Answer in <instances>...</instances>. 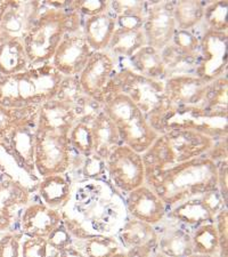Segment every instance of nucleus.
<instances>
[{"label": "nucleus", "mask_w": 228, "mask_h": 257, "mask_svg": "<svg viewBox=\"0 0 228 257\" xmlns=\"http://www.w3.org/2000/svg\"><path fill=\"white\" fill-rule=\"evenodd\" d=\"M61 214L88 234L115 235L128 218L124 198L109 180L73 183L71 199Z\"/></svg>", "instance_id": "nucleus-1"}, {"label": "nucleus", "mask_w": 228, "mask_h": 257, "mask_svg": "<svg viewBox=\"0 0 228 257\" xmlns=\"http://www.w3.org/2000/svg\"><path fill=\"white\" fill-rule=\"evenodd\" d=\"M145 184L165 206L172 207L217 189V164L204 156L197 157L162 171L145 172Z\"/></svg>", "instance_id": "nucleus-2"}, {"label": "nucleus", "mask_w": 228, "mask_h": 257, "mask_svg": "<svg viewBox=\"0 0 228 257\" xmlns=\"http://www.w3.org/2000/svg\"><path fill=\"white\" fill-rule=\"evenodd\" d=\"M63 78L52 63L10 76L0 74V104L11 109L40 106L56 96Z\"/></svg>", "instance_id": "nucleus-3"}, {"label": "nucleus", "mask_w": 228, "mask_h": 257, "mask_svg": "<svg viewBox=\"0 0 228 257\" xmlns=\"http://www.w3.org/2000/svg\"><path fill=\"white\" fill-rule=\"evenodd\" d=\"M84 20L76 12L46 5L35 26L23 39L31 68L51 63L63 37L66 33L82 31Z\"/></svg>", "instance_id": "nucleus-4"}, {"label": "nucleus", "mask_w": 228, "mask_h": 257, "mask_svg": "<svg viewBox=\"0 0 228 257\" xmlns=\"http://www.w3.org/2000/svg\"><path fill=\"white\" fill-rule=\"evenodd\" d=\"M213 142V139L193 131L172 130L160 134L142 153L145 172L162 171L204 156Z\"/></svg>", "instance_id": "nucleus-5"}, {"label": "nucleus", "mask_w": 228, "mask_h": 257, "mask_svg": "<svg viewBox=\"0 0 228 257\" xmlns=\"http://www.w3.org/2000/svg\"><path fill=\"white\" fill-rule=\"evenodd\" d=\"M101 109L119 133L121 143L142 155L159 134L151 127L142 111L126 95L109 85Z\"/></svg>", "instance_id": "nucleus-6"}, {"label": "nucleus", "mask_w": 228, "mask_h": 257, "mask_svg": "<svg viewBox=\"0 0 228 257\" xmlns=\"http://www.w3.org/2000/svg\"><path fill=\"white\" fill-rule=\"evenodd\" d=\"M157 134L172 130L193 131L213 140L227 138V111L203 105L170 106L151 123Z\"/></svg>", "instance_id": "nucleus-7"}, {"label": "nucleus", "mask_w": 228, "mask_h": 257, "mask_svg": "<svg viewBox=\"0 0 228 257\" xmlns=\"http://www.w3.org/2000/svg\"><path fill=\"white\" fill-rule=\"evenodd\" d=\"M110 85L130 99L142 111L147 121H154L168 109L164 81L153 80L122 65L117 69Z\"/></svg>", "instance_id": "nucleus-8"}, {"label": "nucleus", "mask_w": 228, "mask_h": 257, "mask_svg": "<svg viewBox=\"0 0 228 257\" xmlns=\"http://www.w3.org/2000/svg\"><path fill=\"white\" fill-rule=\"evenodd\" d=\"M71 157L69 135L37 127L35 167L40 178L53 174H65L70 168Z\"/></svg>", "instance_id": "nucleus-9"}, {"label": "nucleus", "mask_w": 228, "mask_h": 257, "mask_svg": "<svg viewBox=\"0 0 228 257\" xmlns=\"http://www.w3.org/2000/svg\"><path fill=\"white\" fill-rule=\"evenodd\" d=\"M111 184L120 193L127 194L145 184V166L142 155L121 144L106 160Z\"/></svg>", "instance_id": "nucleus-10"}, {"label": "nucleus", "mask_w": 228, "mask_h": 257, "mask_svg": "<svg viewBox=\"0 0 228 257\" xmlns=\"http://www.w3.org/2000/svg\"><path fill=\"white\" fill-rule=\"evenodd\" d=\"M228 32H215L205 29L200 37V55L194 76L206 84L227 73Z\"/></svg>", "instance_id": "nucleus-11"}, {"label": "nucleus", "mask_w": 228, "mask_h": 257, "mask_svg": "<svg viewBox=\"0 0 228 257\" xmlns=\"http://www.w3.org/2000/svg\"><path fill=\"white\" fill-rule=\"evenodd\" d=\"M45 6L44 2L38 0H7L6 8L0 21L2 41H23L28 32L35 26Z\"/></svg>", "instance_id": "nucleus-12"}, {"label": "nucleus", "mask_w": 228, "mask_h": 257, "mask_svg": "<svg viewBox=\"0 0 228 257\" xmlns=\"http://www.w3.org/2000/svg\"><path fill=\"white\" fill-rule=\"evenodd\" d=\"M117 69V61L109 53L105 51L93 53L84 70L78 76L82 90L91 101L102 105L107 87Z\"/></svg>", "instance_id": "nucleus-13"}, {"label": "nucleus", "mask_w": 228, "mask_h": 257, "mask_svg": "<svg viewBox=\"0 0 228 257\" xmlns=\"http://www.w3.org/2000/svg\"><path fill=\"white\" fill-rule=\"evenodd\" d=\"M93 53L82 31L66 33L51 63L63 77H78Z\"/></svg>", "instance_id": "nucleus-14"}, {"label": "nucleus", "mask_w": 228, "mask_h": 257, "mask_svg": "<svg viewBox=\"0 0 228 257\" xmlns=\"http://www.w3.org/2000/svg\"><path fill=\"white\" fill-rule=\"evenodd\" d=\"M176 29L173 2H148L143 26L147 46L161 52L171 43Z\"/></svg>", "instance_id": "nucleus-15"}, {"label": "nucleus", "mask_w": 228, "mask_h": 257, "mask_svg": "<svg viewBox=\"0 0 228 257\" xmlns=\"http://www.w3.org/2000/svg\"><path fill=\"white\" fill-rule=\"evenodd\" d=\"M31 200V190L0 173V232L12 229Z\"/></svg>", "instance_id": "nucleus-16"}, {"label": "nucleus", "mask_w": 228, "mask_h": 257, "mask_svg": "<svg viewBox=\"0 0 228 257\" xmlns=\"http://www.w3.org/2000/svg\"><path fill=\"white\" fill-rule=\"evenodd\" d=\"M124 205L127 214L131 218L153 226L160 224L167 214V206L147 184H143L127 193Z\"/></svg>", "instance_id": "nucleus-17"}, {"label": "nucleus", "mask_w": 228, "mask_h": 257, "mask_svg": "<svg viewBox=\"0 0 228 257\" xmlns=\"http://www.w3.org/2000/svg\"><path fill=\"white\" fill-rule=\"evenodd\" d=\"M61 223L60 210L49 208L40 200H31L21 213L19 232L29 238H47Z\"/></svg>", "instance_id": "nucleus-18"}, {"label": "nucleus", "mask_w": 228, "mask_h": 257, "mask_svg": "<svg viewBox=\"0 0 228 257\" xmlns=\"http://www.w3.org/2000/svg\"><path fill=\"white\" fill-rule=\"evenodd\" d=\"M37 119L38 117L21 122L3 140L21 167L32 177L40 178L35 167Z\"/></svg>", "instance_id": "nucleus-19"}, {"label": "nucleus", "mask_w": 228, "mask_h": 257, "mask_svg": "<svg viewBox=\"0 0 228 257\" xmlns=\"http://www.w3.org/2000/svg\"><path fill=\"white\" fill-rule=\"evenodd\" d=\"M209 84L193 74L170 77L164 81L169 106L202 105Z\"/></svg>", "instance_id": "nucleus-20"}, {"label": "nucleus", "mask_w": 228, "mask_h": 257, "mask_svg": "<svg viewBox=\"0 0 228 257\" xmlns=\"http://www.w3.org/2000/svg\"><path fill=\"white\" fill-rule=\"evenodd\" d=\"M80 119V115L71 106L53 98L39 106L37 127L69 135Z\"/></svg>", "instance_id": "nucleus-21"}, {"label": "nucleus", "mask_w": 228, "mask_h": 257, "mask_svg": "<svg viewBox=\"0 0 228 257\" xmlns=\"http://www.w3.org/2000/svg\"><path fill=\"white\" fill-rule=\"evenodd\" d=\"M72 188L73 182L68 174H53L40 178L36 192L43 204L61 211L71 199Z\"/></svg>", "instance_id": "nucleus-22"}, {"label": "nucleus", "mask_w": 228, "mask_h": 257, "mask_svg": "<svg viewBox=\"0 0 228 257\" xmlns=\"http://www.w3.org/2000/svg\"><path fill=\"white\" fill-rule=\"evenodd\" d=\"M90 126L93 132L94 153L106 161L111 153L122 144L117 128L102 109L91 115Z\"/></svg>", "instance_id": "nucleus-23"}, {"label": "nucleus", "mask_w": 228, "mask_h": 257, "mask_svg": "<svg viewBox=\"0 0 228 257\" xmlns=\"http://www.w3.org/2000/svg\"><path fill=\"white\" fill-rule=\"evenodd\" d=\"M115 237L124 251L135 248L156 249L159 240V234L154 226L131 217L127 218Z\"/></svg>", "instance_id": "nucleus-24"}, {"label": "nucleus", "mask_w": 228, "mask_h": 257, "mask_svg": "<svg viewBox=\"0 0 228 257\" xmlns=\"http://www.w3.org/2000/svg\"><path fill=\"white\" fill-rule=\"evenodd\" d=\"M115 29V16L109 10L103 14L85 19L82 35L94 52H103L109 45Z\"/></svg>", "instance_id": "nucleus-25"}, {"label": "nucleus", "mask_w": 228, "mask_h": 257, "mask_svg": "<svg viewBox=\"0 0 228 257\" xmlns=\"http://www.w3.org/2000/svg\"><path fill=\"white\" fill-rule=\"evenodd\" d=\"M122 62L134 72L150 79L159 81L167 80V73H165L161 53L147 45L137 51L129 59Z\"/></svg>", "instance_id": "nucleus-26"}, {"label": "nucleus", "mask_w": 228, "mask_h": 257, "mask_svg": "<svg viewBox=\"0 0 228 257\" xmlns=\"http://www.w3.org/2000/svg\"><path fill=\"white\" fill-rule=\"evenodd\" d=\"M54 98L71 106L81 118L101 109V105L85 94L78 77H64Z\"/></svg>", "instance_id": "nucleus-27"}, {"label": "nucleus", "mask_w": 228, "mask_h": 257, "mask_svg": "<svg viewBox=\"0 0 228 257\" xmlns=\"http://www.w3.org/2000/svg\"><path fill=\"white\" fill-rule=\"evenodd\" d=\"M168 216L177 223L192 227L193 230L206 223L214 222V216L205 208L200 197L190 198L172 206Z\"/></svg>", "instance_id": "nucleus-28"}, {"label": "nucleus", "mask_w": 228, "mask_h": 257, "mask_svg": "<svg viewBox=\"0 0 228 257\" xmlns=\"http://www.w3.org/2000/svg\"><path fill=\"white\" fill-rule=\"evenodd\" d=\"M146 38L142 30H124L117 28L105 49L113 59L126 61L140 48L146 46Z\"/></svg>", "instance_id": "nucleus-29"}, {"label": "nucleus", "mask_w": 228, "mask_h": 257, "mask_svg": "<svg viewBox=\"0 0 228 257\" xmlns=\"http://www.w3.org/2000/svg\"><path fill=\"white\" fill-rule=\"evenodd\" d=\"M66 174L73 183L85 180H109L106 161L95 153L80 156L72 151L71 164Z\"/></svg>", "instance_id": "nucleus-30"}, {"label": "nucleus", "mask_w": 228, "mask_h": 257, "mask_svg": "<svg viewBox=\"0 0 228 257\" xmlns=\"http://www.w3.org/2000/svg\"><path fill=\"white\" fill-rule=\"evenodd\" d=\"M156 249L171 257H188L193 254L190 233L178 226H169L159 233Z\"/></svg>", "instance_id": "nucleus-31"}, {"label": "nucleus", "mask_w": 228, "mask_h": 257, "mask_svg": "<svg viewBox=\"0 0 228 257\" xmlns=\"http://www.w3.org/2000/svg\"><path fill=\"white\" fill-rule=\"evenodd\" d=\"M30 68L23 41L4 40L0 43V74L10 76Z\"/></svg>", "instance_id": "nucleus-32"}, {"label": "nucleus", "mask_w": 228, "mask_h": 257, "mask_svg": "<svg viewBox=\"0 0 228 257\" xmlns=\"http://www.w3.org/2000/svg\"><path fill=\"white\" fill-rule=\"evenodd\" d=\"M73 244L86 257H113L123 251L115 235L91 234L82 240H74Z\"/></svg>", "instance_id": "nucleus-33"}, {"label": "nucleus", "mask_w": 228, "mask_h": 257, "mask_svg": "<svg viewBox=\"0 0 228 257\" xmlns=\"http://www.w3.org/2000/svg\"><path fill=\"white\" fill-rule=\"evenodd\" d=\"M160 53L165 68V73H167V79L170 77L182 76V74H193L194 76L198 60L196 57L182 53L171 43Z\"/></svg>", "instance_id": "nucleus-34"}, {"label": "nucleus", "mask_w": 228, "mask_h": 257, "mask_svg": "<svg viewBox=\"0 0 228 257\" xmlns=\"http://www.w3.org/2000/svg\"><path fill=\"white\" fill-rule=\"evenodd\" d=\"M0 173L13 178L32 192L36 191L37 184L40 181V178L32 177L21 167L4 140H0Z\"/></svg>", "instance_id": "nucleus-35"}, {"label": "nucleus", "mask_w": 228, "mask_h": 257, "mask_svg": "<svg viewBox=\"0 0 228 257\" xmlns=\"http://www.w3.org/2000/svg\"><path fill=\"white\" fill-rule=\"evenodd\" d=\"M205 4L198 0L173 2V18L179 30L190 31L203 21Z\"/></svg>", "instance_id": "nucleus-36"}, {"label": "nucleus", "mask_w": 228, "mask_h": 257, "mask_svg": "<svg viewBox=\"0 0 228 257\" xmlns=\"http://www.w3.org/2000/svg\"><path fill=\"white\" fill-rule=\"evenodd\" d=\"M93 113H89L86 117L81 118L69 133L70 147L77 155L89 156L94 153L93 132H91L90 126V119Z\"/></svg>", "instance_id": "nucleus-37"}, {"label": "nucleus", "mask_w": 228, "mask_h": 257, "mask_svg": "<svg viewBox=\"0 0 228 257\" xmlns=\"http://www.w3.org/2000/svg\"><path fill=\"white\" fill-rule=\"evenodd\" d=\"M193 254L219 256V240L213 223H206L197 226L190 233Z\"/></svg>", "instance_id": "nucleus-38"}, {"label": "nucleus", "mask_w": 228, "mask_h": 257, "mask_svg": "<svg viewBox=\"0 0 228 257\" xmlns=\"http://www.w3.org/2000/svg\"><path fill=\"white\" fill-rule=\"evenodd\" d=\"M39 106L11 109L0 104V140L5 139L21 122L38 117Z\"/></svg>", "instance_id": "nucleus-39"}, {"label": "nucleus", "mask_w": 228, "mask_h": 257, "mask_svg": "<svg viewBox=\"0 0 228 257\" xmlns=\"http://www.w3.org/2000/svg\"><path fill=\"white\" fill-rule=\"evenodd\" d=\"M228 3L227 0H218L205 4L203 21L209 30L215 32H228L227 23Z\"/></svg>", "instance_id": "nucleus-40"}, {"label": "nucleus", "mask_w": 228, "mask_h": 257, "mask_svg": "<svg viewBox=\"0 0 228 257\" xmlns=\"http://www.w3.org/2000/svg\"><path fill=\"white\" fill-rule=\"evenodd\" d=\"M227 93H228V78L227 73L210 82L204 101L202 105L211 110L227 111Z\"/></svg>", "instance_id": "nucleus-41"}, {"label": "nucleus", "mask_w": 228, "mask_h": 257, "mask_svg": "<svg viewBox=\"0 0 228 257\" xmlns=\"http://www.w3.org/2000/svg\"><path fill=\"white\" fill-rule=\"evenodd\" d=\"M76 12L81 18L87 19L105 13L110 10V2L104 0H72L68 3V8Z\"/></svg>", "instance_id": "nucleus-42"}, {"label": "nucleus", "mask_w": 228, "mask_h": 257, "mask_svg": "<svg viewBox=\"0 0 228 257\" xmlns=\"http://www.w3.org/2000/svg\"><path fill=\"white\" fill-rule=\"evenodd\" d=\"M171 44L178 49H180L182 53L198 59V55H200V37H197L192 31L176 29L172 36Z\"/></svg>", "instance_id": "nucleus-43"}, {"label": "nucleus", "mask_w": 228, "mask_h": 257, "mask_svg": "<svg viewBox=\"0 0 228 257\" xmlns=\"http://www.w3.org/2000/svg\"><path fill=\"white\" fill-rule=\"evenodd\" d=\"M148 7V2H110V11L114 16L134 15L145 18Z\"/></svg>", "instance_id": "nucleus-44"}, {"label": "nucleus", "mask_w": 228, "mask_h": 257, "mask_svg": "<svg viewBox=\"0 0 228 257\" xmlns=\"http://www.w3.org/2000/svg\"><path fill=\"white\" fill-rule=\"evenodd\" d=\"M24 235L21 232H7L0 238V257H21V243Z\"/></svg>", "instance_id": "nucleus-45"}, {"label": "nucleus", "mask_w": 228, "mask_h": 257, "mask_svg": "<svg viewBox=\"0 0 228 257\" xmlns=\"http://www.w3.org/2000/svg\"><path fill=\"white\" fill-rule=\"evenodd\" d=\"M49 247L46 238H29L21 243V257H49Z\"/></svg>", "instance_id": "nucleus-46"}, {"label": "nucleus", "mask_w": 228, "mask_h": 257, "mask_svg": "<svg viewBox=\"0 0 228 257\" xmlns=\"http://www.w3.org/2000/svg\"><path fill=\"white\" fill-rule=\"evenodd\" d=\"M46 240H47L48 247L52 248L53 251H59L73 244L72 235L65 227L63 221L49 233Z\"/></svg>", "instance_id": "nucleus-47"}, {"label": "nucleus", "mask_w": 228, "mask_h": 257, "mask_svg": "<svg viewBox=\"0 0 228 257\" xmlns=\"http://www.w3.org/2000/svg\"><path fill=\"white\" fill-rule=\"evenodd\" d=\"M213 224L215 226L219 240V257H228V210L222 209L215 215Z\"/></svg>", "instance_id": "nucleus-48"}, {"label": "nucleus", "mask_w": 228, "mask_h": 257, "mask_svg": "<svg viewBox=\"0 0 228 257\" xmlns=\"http://www.w3.org/2000/svg\"><path fill=\"white\" fill-rule=\"evenodd\" d=\"M203 205L205 206V208L210 211V214L215 217V215L220 213L222 209L227 208V202L223 200L222 196L219 192L218 188L214 190H211L205 193H203L200 196Z\"/></svg>", "instance_id": "nucleus-49"}, {"label": "nucleus", "mask_w": 228, "mask_h": 257, "mask_svg": "<svg viewBox=\"0 0 228 257\" xmlns=\"http://www.w3.org/2000/svg\"><path fill=\"white\" fill-rule=\"evenodd\" d=\"M145 18L134 15H120L115 16V24L117 28L124 30H142Z\"/></svg>", "instance_id": "nucleus-50"}, {"label": "nucleus", "mask_w": 228, "mask_h": 257, "mask_svg": "<svg viewBox=\"0 0 228 257\" xmlns=\"http://www.w3.org/2000/svg\"><path fill=\"white\" fill-rule=\"evenodd\" d=\"M217 164L218 172V190L223 198V200L227 202L228 200V164L227 160H221Z\"/></svg>", "instance_id": "nucleus-51"}, {"label": "nucleus", "mask_w": 228, "mask_h": 257, "mask_svg": "<svg viewBox=\"0 0 228 257\" xmlns=\"http://www.w3.org/2000/svg\"><path fill=\"white\" fill-rule=\"evenodd\" d=\"M49 257H86L78 248L71 244V246L61 249L59 251H53V254Z\"/></svg>", "instance_id": "nucleus-52"}, {"label": "nucleus", "mask_w": 228, "mask_h": 257, "mask_svg": "<svg viewBox=\"0 0 228 257\" xmlns=\"http://www.w3.org/2000/svg\"><path fill=\"white\" fill-rule=\"evenodd\" d=\"M156 249L152 248H135L126 251L127 257H151Z\"/></svg>", "instance_id": "nucleus-53"}, {"label": "nucleus", "mask_w": 228, "mask_h": 257, "mask_svg": "<svg viewBox=\"0 0 228 257\" xmlns=\"http://www.w3.org/2000/svg\"><path fill=\"white\" fill-rule=\"evenodd\" d=\"M6 5H7V0H5V2L0 0V21H2V16L4 14V11H5ZM0 41H2V36H0Z\"/></svg>", "instance_id": "nucleus-54"}, {"label": "nucleus", "mask_w": 228, "mask_h": 257, "mask_svg": "<svg viewBox=\"0 0 228 257\" xmlns=\"http://www.w3.org/2000/svg\"><path fill=\"white\" fill-rule=\"evenodd\" d=\"M151 257H171V256L165 255V254H163V252H161V251H159V250L156 249L154 252H153Z\"/></svg>", "instance_id": "nucleus-55"}, {"label": "nucleus", "mask_w": 228, "mask_h": 257, "mask_svg": "<svg viewBox=\"0 0 228 257\" xmlns=\"http://www.w3.org/2000/svg\"><path fill=\"white\" fill-rule=\"evenodd\" d=\"M188 257H219V256H215V255H201V254H192V255H189Z\"/></svg>", "instance_id": "nucleus-56"}, {"label": "nucleus", "mask_w": 228, "mask_h": 257, "mask_svg": "<svg viewBox=\"0 0 228 257\" xmlns=\"http://www.w3.org/2000/svg\"><path fill=\"white\" fill-rule=\"evenodd\" d=\"M113 257H127V255H126V251H120V252H118L117 255H114Z\"/></svg>", "instance_id": "nucleus-57"}]
</instances>
